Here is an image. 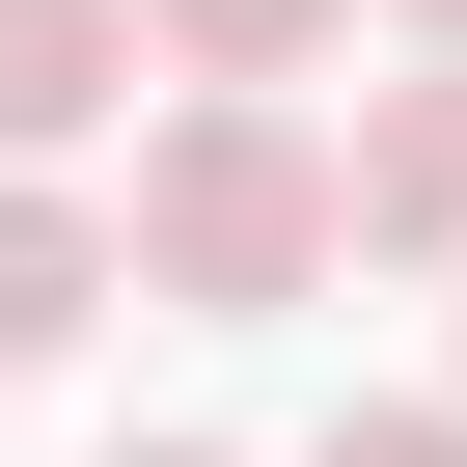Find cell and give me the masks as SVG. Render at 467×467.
Masks as SVG:
<instances>
[{"instance_id":"cell-3","label":"cell","mask_w":467,"mask_h":467,"mask_svg":"<svg viewBox=\"0 0 467 467\" xmlns=\"http://www.w3.org/2000/svg\"><path fill=\"white\" fill-rule=\"evenodd\" d=\"M83 303H138V220H83L56 165H0V358H56Z\"/></svg>"},{"instance_id":"cell-6","label":"cell","mask_w":467,"mask_h":467,"mask_svg":"<svg viewBox=\"0 0 467 467\" xmlns=\"http://www.w3.org/2000/svg\"><path fill=\"white\" fill-rule=\"evenodd\" d=\"M303 467H467V412H330Z\"/></svg>"},{"instance_id":"cell-4","label":"cell","mask_w":467,"mask_h":467,"mask_svg":"<svg viewBox=\"0 0 467 467\" xmlns=\"http://www.w3.org/2000/svg\"><path fill=\"white\" fill-rule=\"evenodd\" d=\"M138 56H165L138 0H0V165H56V138H83V110L138 83Z\"/></svg>"},{"instance_id":"cell-2","label":"cell","mask_w":467,"mask_h":467,"mask_svg":"<svg viewBox=\"0 0 467 467\" xmlns=\"http://www.w3.org/2000/svg\"><path fill=\"white\" fill-rule=\"evenodd\" d=\"M358 248L467 275V28H440V83H385V110H358Z\"/></svg>"},{"instance_id":"cell-5","label":"cell","mask_w":467,"mask_h":467,"mask_svg":"<svg viewBox=\"0 0 467 467\" xmlns=\"http://www.w3.org/2000/svg\"><path fill=\"white\" fill-rule=\"evenodd\" d=\"M138 28H165V83H303L358 0H138Z\"/></svg>"},{"instance_id":"cell-1","label":"cell","mask_w":467,"mask_h":467,"mask_svg":"<svg viewBox=\"0 0 467 467\" xmlns=\"http://www.w3.org/2000/svg\"><path fill=\"white\" fill-rule=\"evenodd\" d=\"M330 248H358V138H303V83H192L138 138V303L275 330V303H330Z\"/></svg>"},{"instance_id":"cell-7","label":"cell","mask_w":467,"mask_h":467,"mask_svg":"<svg viewBox=\"0 0 467 467\" xmlns=\"http://www.w3.org/2000/svg\"><path fill=\"white\" fill-rule=\"evenodd\" d=\"M110 467H220V440H110Z\"/></svg>"},{"instance_id":"cell-8","label":"cell","mask_w":467,"mask_h":467,"mask_svg":"<svg viewBox=\"0 0 467 467\" xmlns=\"http://www.w3.org/2000/svg\"><path fill=\"white\" fill-rule=\"evenodd\" d=\"M412 28H467V0H412Z\"/></svg>"}]
</instances>
